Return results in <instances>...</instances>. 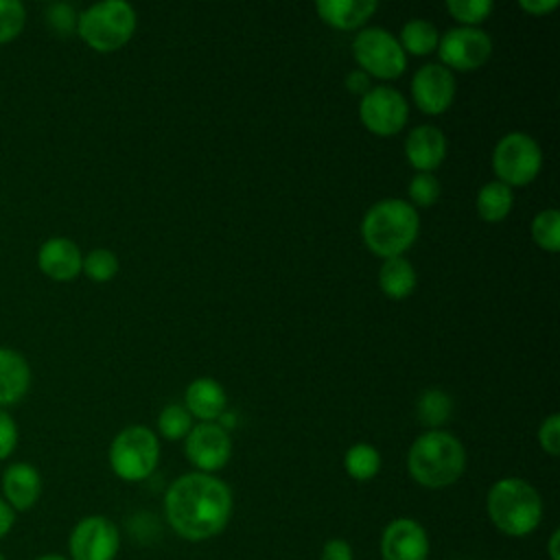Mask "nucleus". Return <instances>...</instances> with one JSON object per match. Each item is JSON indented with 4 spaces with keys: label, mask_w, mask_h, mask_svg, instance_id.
<instances>
[{
    "label": "nucleus",
    "mask_w": 560,
    "mask_h": 560,
    "mask_svg": "<svg viewBox=\"0 0 560 560\" xmlns=\"http://www.w3.org/2000/svg\"><path fill=\"white\" fill-rule=\"evenodd\" d=\"M322 560H352V547L343 538H330L322 547Z\"/></svg>",
    "instance_id": "obj_35"
},
{
    "label": "nucleus",
    "mask_w": 560,
    "mask_h": 560,
    "mask_svg": "<svg viewBox=\"0 0 560 560\" xmlns=\"http://www.w3.org/2000/svg\"><path fill=\"white\" fill-rule=\"evenodd\" d=\"M418 420L429 427V431L440 429L444 422H448L453 413V400L442 389H424L418 398Z\"/></svg>",
    "instance_id": "obj_25"
},
{
    "label": "nucleus",
    "mask_w": 560,
    "mask_h": 560,
    "mask_svg": "<svg viewBox=\"0 0 560 560\" xmlns=\"http://www.w3.org/2000/svg\"><path fill=\"white\" fill-rule=\"evenodd\" d=\"M164 512L182 538L208 540L221 534L232 516V490L214 475L186 472L168 486Z\"/></svg>",
    "instance_id": "obj_1"
},
{
    "label": "nucleus",
    "mask_w": 560,
    "mask_h": 560,
    "mask_svg": "<svg viewBox=\"0 0 560 560\" xmlns=\"http://www.w3.org/2000/svg\"><path fill=\"white\" fill-rule=\"evenodd\" d=\"M346 88L354 94H365L372 85H370V77L363 72V70H352L348 77H346Z\"/></svg>",
    "instance_id": "obj_37"
},
{
    "label": "nucleus",
    "mask_w": 560,
    "mask_h": 560,
    "mask_svg": "<svg viewBox=\"0 0 560 560\" xmlns=\"http://www.w3.org/2000/svg\"><path fill=\"white\" fill-rule=\"evenodd\" d=\"M558 542H560V529H553L551 532V538H549V545H547V553H549V560H560V547H558Z\"/></svg>",
    "instance_id": "obj_39"
},
{
    "label": "nucleus",
    "mask_w": 560,
    "mask_h": 560,
    "mask_svg": "<svg viewBox=\"0 0 560 560\" xmlns=\"http://www.w3.org/2000/svg\"><path fill=\"white\" fill-rule=\"evenodd\" d=\"M160 462L158 435L142 424L122 429L109 444V466L122 481L147 479Z\"/></svg>",
    "instance_id": "obj_6"
},
{
    "label": "nucleus",
    "mask_w": 560,
    "mask_h": 560,
    "mask_svg": "<svg viewBox=\"0 0 560 560\" xmlns=\"http://www.w3.org/2000/svg\"><path fill=\"white\" fill-rule=\"evenodd\" d=\"M378 9L376 0H319L315 11L332 28L354 31L363 26Z\"/></svg>",
    "instance_id": "obj_20"
},
{
    "label": "nucleus",
    "mask_w": 560,
    "mask_h": 560,
    "mask_svg": "<svg viewBox=\"0 0 560 560\" xmlns=\"http://www.w3.org/2000/svg\"><path fill=\"white\" fill-rule=\"evenodd\" d=\"M512 203H514V195H512V188L501 184V182H488L479 188L477 197H475V208H477V214L488 221V223H499L503 221L510 210H512Z\"/></svg>",
    "instance_id": "obj_22"
},
{
    "label": "nucleus",
    "mask_w": 560,
    "mask_h": 560,
    "mask_svg": "<svg viewBox=\"0 0 560 560\" xmlns=\"http://www.w3.org/2000/svg\"><path fill=\"white\" fill-rule=\"evenodd\" d=\"M184 451L188 462L199 468V472L212 475L228 464L232 455V440L221 424L199 422L188 431Z\"/></svg>",
    "instance_id": "obj_12"
},
{
    "label": "nucleus",
    "mask_w": 560,
    "mask_h": 560,
    "mask_svg": "<svg viewBox=\"0 0 560 560\" xmlns=\"http://www.w3.org/2000/svg\"><path fill=\"white\" fill-rule=\"evenodd\" d=\"M532 238L540 249H545L549 254L560 252V212L556 208L540 210L534 217Z\"/></svg>",
    "instance_id": "obj_26"
},
{
    "label": "nucleus",
    "mask_w": 560,
    "mask_h": 560,
    "mask_svg": "<svg viewBox=\"0 0 560 560\" xmlns=\"http://www.w3.org/2000/svg\"><path fill=\"white\" fill-rule=\"evenodd\" d=\"M346 472L357 481H370L381 470V453L365 442L352 444L343 455Z\"/></svg>",
    "instance_id": "obj_24"
},
{
    "label": "nucleus",
    "mask_w": 560,
    "mask_h": 560,
    "mask_svg": "<svg viewBox=\"0 0 560 560\" xmlns=\"http://www.w3.org/2000/svg\"><path fill=\"white\" fill-rule=\"evenodd\" d=\"M26 24V9L20 0H0V44L13 42Z\"/></svg>",
    "instance_id": "obj_30"
},
{
    "label": "nucleus",
    "mask_w": 560,
    "mask_h": 560,
    "mask_svg": "<svg viewBox=\"0 0 560 560\" xmlns=\"http://www.w3.org/2000/svg\"><path fill=\"white\" fill-rule=\"evenodd\" d=\"M416 284H418V276L413 265L407 258L396 256V258L383 260L378 269V287L387 298L405 300L413 293Z\"/></svg>",
    "instance_id": "obj_21"
},
{
    "label": "nucleus",
    "mask_w": 560,
    "mask_h": 560,
    "mask_svg": "<svg viewBox=\"0 0 560 560\" xmlns=\"http://www.w3.org/2000/svg\"><path fill=\"white\" fill-rule=\"evenodd\" d=\"M0 486H2L0 497L11 505L13 512L31 510L42 497V475L28 462L9 464L2 470Z\"/></svg>",
    "instance_id": "obj_16"
},
{
    "label": "nucleus",
    "mask_w": 560,
    "mask_h": 560,
    "mask_svg": "<svg viewBox=\"0 0 560 560\" xmlns=\"http://www.w3.org/2000/svg\"><path fill=\"white\" fill-rule=\"evenodd\" d=\"M492 168L497 182L505 186H525L536 179L542 168V151L538 142L523 133L510 131L494 144L492 151Z\"/></svg>",
    "instance_id": "obj_7"
},
{
    "label": "nucleus",
    "mask_w": 560,
    "mask_h": 560,
    "mask_svg": "<svg viewBox=\"0 0 560 560\" xmlns=\"http://www.w3.org/2000/svg\"><path fill=\"white\" fill-rule=\"evenodd\" d=\"M438 55L444 68L470 72L490 59L492 39L479 26H457L440 35Z\"/></svg>",
    "instance_id": "obj_9"
},
{
    "label": "nucleus",
    "mask_w": 560,
    "mask_h": 560,
    "mask_svg": "<svg viewBox=\"0 0 560 560\" xmlns=\"http://www.w3.org/2000/svg\"><path fill=\"white\" fill-rule=\"evenodd\" d=\"M405 158L418 173H431L446 158V136L435 125H418L405 138Z\"/></svg>",
    "instance_id": "obj_17"
},
{
    "label": "nucleus",
    "mask_w": 560,
    "mask_h": 560,
    "mask_svg": "<svg viewBox=\"0 0 560 560\" xmlns=\"http://www.w3.org/2000/svg\"><path fill=\"white\" fill-rule=\"evenodd\" d=\"M136 11L125 0H103L88 7L77 18L79 37L96 52L122 48L136 33Z\"/></svg>",
    "instance_id": "obj_5"
},
{
    "label": "nucleus",
    "mask_w": 560,
    "mask_h": 560,
    "mask_svg": "<svg viewBox=\"0 0 560 560\" xmlns=\"http://www.w3.org/2000/svg\"><path fill=\"white\" fill-rule=\"evenodd\" d=\"M15 525V512L11 510V505L0 497V540L13 529Z\"/></svg>",
    "instance_id": "obj_38"
},
{
    "label": "nucleus",
    "mask_w": 560,
    "mask_h": 560,
    "mask_svg": "<svg viewBox=\"0 0 560 560\" xmlns=\"http://www.w3.org/2000/svg\"><path fill=\"white\" fill-rule=\"evenodd\" d=\"M405 55H416V57H424L431 55L433 50H438V42H440V33L435 28V24H431L429 20H409L402 24L400 28V37H398Z\"/></svg>",
    "instance_id": "obj_23"
},
{
    "label": "nucleus",
    "mask_w": 560,
    "mask_h": 560,
    "mask_svg": "<svg viewBox=\"0 0 560 560\" xmlns=\"http://www.w3.org/2000/svg\"><path fill=\"white\" fill-rule=\"evenodd\" d=\"M81 271L94 282H109L118 273V256L112 249L96 247L83 256Z\"/></svg>",
    "instance_id": "obj_28"
},
{
    "label": "nucleus",
    "mask_w": 560,
    "mask_h": 560,
    "mask_svg": "<svg viewBox=\"0 0 560 560\" xmlns=\"http://www.w3.org/2000/svg\"><path fill=\"white\" fill-rule=\"evenodd\" d=\"M518 9L529 15H547L558 9V0H518Z\"/></svg>",
    "instance_id": "obj_36"
},
{
    "label": "nucleus",
    "mask_w": 560,
    "mask_h": 560,
    "mask_svg": "<svg viewBox=\"0 0 560 560\" xmlns=\"http://www.w3.org/2000/svg\"><path fill=\"white\" fill-rule=\"evenodd\" d=\"M18 446V424L15 420L0 407V462L7 459Z\"/></svg>",
    "instance_id": "obj_34"
},
{
    "label": "nucleus",
    "mask_w": 560,
    "mask_h": 560,
    "mask_svg": "<svg viewBox=\"0 0 560 560\" xmlns=\"http://www.w3.org/2000/svg\"><path fill=\"white\" fill-rule=\"evenodd\" d=\"M494 4L490 0H448L446 11L451 18L462 22V26H479L492 13Z\"/></svg>",
    "instance_id": "obj_29"
},
{
    "label": "nucleus",
    "mask_w": 560,
    "mask_h": 560,
    "mask_svg": "<svg viewBox=\"0 0 560 560\" xmlns=\"http://www.w3.org/2000/svg\"><path fill=\"white\" fill-rule=\"evenodd\" d=\"M429 536L413 518H394L381 534L383 560H427Z\"/></svg>",
    "instance_id": "obj_14"
},
{
    "label": "nucleus",
    "mask_w": 560,
    "mask_h": 560,
    "mask_svg": "<svg viewBox=\"0 0 560 560\" xmlns=\"http://www.w3.org/2000/svg\"><path fill=\"white\" fill-rule=\"evenodd\" d=\"M455 77L442 63H424L411 79V96L420 112L429 116L444 114L455 98Z\"/></svg>",
    "instance_id": "obj_13"
},
{
    "label": "nucleus",
    "mask_w": 560,
    "mask_h": 560,
    "mask_svg": "<svg viewBox=\"0 0 560 560\" xmlns=\"http://www.w3.org/2000/svg\"><path fill=\"white\" fill-rule=\"evenodd\" d=\"M440 182L433 173H416L409 182V199L413 208H429L440 199Z\"/></svg>",
    "instance_id": "obj_31"
},
{
    "label": "nucleus",
    "mask_w": 560,
    "mask_h": 560,
    "mask_svg": "<svg viewBox=\"0 0 560 560\" xmlns=\"http://www.w3.org/2000/svg\"><path fill=\"white\" fill-rule=\"evenodd\" d=\"M120 547L118 527L101 516L92 514L81 518L68 538L70 560H114Z\"/></svg>",
    "instance_id": "obj_11"
},
{
    "label": "nucleus",
    "mask_w": 560,
    "mask_h": 560,
    "mask_svg": "<svg viewBox=\"0 0 560 560\" xmlns=\"http://www.w3.org/2000/svg\"><path fill=\"white\" fill-rule=\"evenodd\" d=\"M486 510L501 534L521 538L538 527L542 518V499L525 479L503 477L488 490Z\"/></svg>",
    "instance_id": "obj_4"
},
{
    "label": "nucleus",
    "mask_w": 560,
    "mask_h": 560,
    "mask_svg": "<svg viewBox=\"0 0 560 560\" xmlns=\"http://www.w3.org/2000/svg\"><path fill=\"white\" fill-rule=\"evenodd\" d=\"M538 444L551 457L560 453V416L558 413H551L542 420L538 429Z\"/></svg>",
    "instance_id": "obj_33"
},
{
    "label": "nucleus",
    "mask_w": 560,
    "mask_h": 560,
    "mask_svg": "<svg viewBox=\"0 0 560 560\" xmlns=\"http://www.w3.org/2000/svg\"><path fill=\"white\" fill-rule=\"evenodd\" d=\"M192 429V416L184 405L171 402L158 416V431L166 440H182Z\"/></svg>",
    "instance_id": "obj_27"
},
{
    "label": "nucleus",
    "mask_w": 560,
    "mask_h": 560,
    "mask_svg": "<svg viewBox=\"0 0 560 560\" xmlns=\"http://www.w3.org/2000/svg\"><path fill=\"white\" fill-rule=\"evenodd\" d=\"M31 389V365L13 348L0 346V407L18 405Z\"/></svg>",
    "instance_id": "obj_18"
},
{
    "label": "nucleus",
    "mask_w": 560,
    "mask_h": 560,
    "mask_svg": "<svg viewBox=\"0 0 560 560\" xmlns=\"http://www.w3.org/2000/svg\"><path fill=\"white\" fill-rule=\"evenodd\" d=\"M352 55L368 77L396 79L407 68V55L396 35L381 26L361 28L352 39Z\"/></svg>",
    "instance_id": "obj_8"
},
{
    "label": "nucleus",
    "mask_w": 560,
    "mask_h": 560,
    "mask_svg": "<svg viewBox=\"0 0 560 560\" xmlns=\"http://www.w3.org/2000/svg\"><path fill=\"white\" fill-rule=\"evenodd\" d=\"M420 214L405 199L376 201L361 221V238L365 247L385 258L402 256L418 238Z\"/></svg>",
    "instance_id": "obj_2"
},
{
    "label": "nucleus",
    "mask_w": 560,
    "mask_h": 560,
    "mask_svg": "<svg viewBox=\"0 0 560 560\" xmlns=\"http://www.w3.org/2000/svg\"><path fill=\"white\" fill-rule=\"evenodd\" d=\"M37 267L44 276L57 282H70L81 273L83 254L79 245L66 236H52L37 252Z\"/></svg>",
    "instance_id": "obj_15"
},
{
    "label": "nucleus",
    "mask_w": 560,
    "mask_h": 560,
    "mask_svg": "<svg viewBox=\"0 0 560 560\" xmlns=\"http://www.w3.org/2000/svg\"><path fill=\"white\" fill-rule=\"evenodd\" d=\"M77 13H74V9L70 7V4H66V2H55V4H50L48 7V11H46V20H48V26L57 33V35H61V37H66V35H70L72 31H77Z\"/></svg>",
    "instance_id": "obj_32"
},
{
    "label": "nucleus",
    "mask_w": 560,
    "mask_h": 560,
    "mask_svg": "<svg viewBox=\"0 0 560 560\" xmlns=\"http://www.w3.org/2000/svg\"><path fill=\"white\" fill-rule=\"evenodd\" d=\"M184 402H186L184 407L188 409L190 416L199 418L201 422H214L219 416H223L228 396L219 381L201 376V378H195L186 387Z\"/></svg>",
    "instance_id": "obj_19"
},
{
    "label": "nucleus",
    "mask_w": 560,
    "mask_h": 560,
    "mask_svg": "<svg viewBox=\"0 0 560 560\" xmlns=\"http://www.w3.org/2000/svg\"><path fill=\"white\" fill-rule=\"evenodd\" d=\"M407 468L420 486L446 488L462 477L466 468V451L453 433L433 429L413 440L407 455Z\"/></svg>",
    "instance_id": "obj_3"
},
{
    "label": "nucleus",
    "mask_w": 560,
    "mask_h": 560,
    "mask_svg": "<svg viewBox=\"0 0 560 560\" xmlns=\"http://www.w3.org/2000/svg\"><path fill=\"white\" fill-rule=\"evenodd\" d=\"M35 560H70V558L59 556V553H44V556H39V558H35Z\"/></svg>",
    "instance_id": "obj_40"
},
{
    "label": "nucleus",
    "mask_w": 560,
    "mask_h": 560,
    "mask_svg": "<svg viewBox=\"0 0 560 560\" xmlns=\"http://www.w3.org/2000/svg\"><path fill=\"white\" fill-rule=\"evenodd\" d=\"M0 560H7V558H4V556H2V553H0Z\"/></svg>",
    "instance_id": "obj_41"
},
{
    "label": "nucleus",
    "mask_w": 560,
    "mask_h": 560,
    "mask_svg": "<svg viewBox=\"0 0 560 560\" xmlns=\"http://www.w3.org/2000/svg\"><path fill=\"white\" fill-rule=\"evenodd\" d=\"M409 116L405 96L387 85L370 88L359 103V118L374 136H396Z\"/></svg>",
    "instance_id": "obj_10"
}]
</instances>
